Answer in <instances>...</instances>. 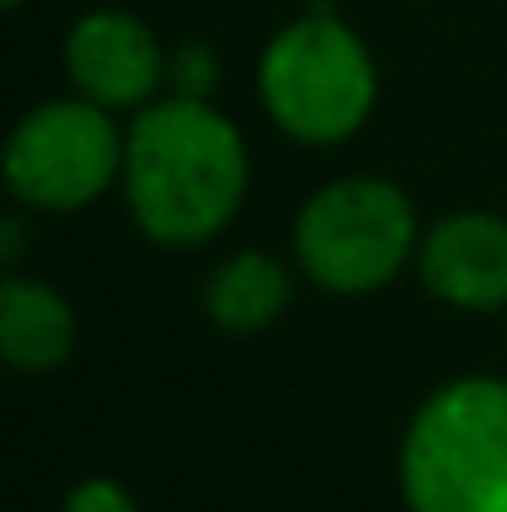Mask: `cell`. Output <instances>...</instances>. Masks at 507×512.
<instances>
[{
    "label": "cell",
    "mask_w": 507,
    "mask_h": 512,
    "mask_svg": "<svg viewBox=\"0 0 507 512\" xmlns=\"http://www.w3.org/2000/svg\"><path fill=\"white\" fill-rule=\"evenodd\" d=\"M75 348V314L70 304L40 284L10 274L0 289V353L20 373H50Z\"/></svg>",
    "instance_id": "cell-8"
},
{
    "label": "cell",
    "mask_w": 507,
    "mask_h": 512,
    "mask_svg": "<svg viewBox=\"0 0 507 512\" xmlns=\"http://www.w3.org/2000/svg\"><path fill=\"white\" fill-rule=\"evenodd\" d=\"M249 150L209 100L169 95L145 105L125 135V199L135 224L169 249L214 239L244 204Z\"/></svg>",
    "instance_id": "cell-1"
},
{
    "label": "cell",
    "mask_w": 507,
    "mask_h": 512,
    "mask_svg": "<svg viewBox=\"0 0 507 512\" xmlns=\"http://www.w3.org/2000/svg\"><path fill=\"white\" fill-rule=\"evenodd\" d=\"M408 512H507V378H453L398 448Z\"/></svg>",
    "instance_id": "cell-2"
},
{
    "label": "cell",
    "mask_w": 507,
    "mask_h": 512,
    "mask_svg": "<svg viewBox=\"0 0 507 512\" xmlns=\"http://www.w3.org/2000/svg\"><path fill=\"white\" fill-rule=\"evenodd\" d=\"M169 80H174V95L209 100L214 85H219V55H214V45H204V40H184L179 55L169 60Z\"/></svg>",
    "instance_id": "cell-10"
},
{
    "label": "cell",
    "mask_w": 507,
    "mask_h": 512,
    "mask_svg": "<svg viewBox=\"0 0 507 512\" xmlns=\"http://www.w3.org/2000/svg\"><path fill=\"white\" fill-rule=\"evenodd\" d=\"M289 304H294V279L264 249H239L204 279V314L229 334H259Z\"/></svg>",
    "instance_id": "cell-9"
},
{
    "label": "cell",
    "mask_w": 507,
    "mask_h": 512,
    "mask_svg": "<svg viewBox=\"0 0 507 512\" xmlns=\"http://www.w3.org/2000/svg\"><path fill=\"white\" fill-rule=\"evenodd\" d=\"M418 279L453 309H507V219L483 209L443 214L418 239Z\"/></svg>",
    "instance_id": "cell-7"
},
{
    "label": "cell",
    "mask_w": 507,
    "mask_h": 512,
    "mask_svg": "<svg viewBox=\"0 0 507 512\" xmlns=\"http://www.w3.org/2000/svg\"><path fill=\"white\" fill-rule=\"evenodd\" d=\"M0 5H5V10H20V5H25V0H0Z\"/></svg>",
    "instance_id": "cell-13"
},
{
    "label": "cell",
    "mask_w": 507,
    "mask_h": 512,
    "mask_svg": "<svg viewBox=\"0 0 507 512\" xmlns=\"http://www.w3.org/2000/svg\"><path fill=\"white\" fill-rule=\"evenodd\" d=\"M60 512H140V503L120 483H110V478H85V483H75L65 493V508Z\"/></svg>",
    "instance_id": "cell-11"
},
{
    "label": "cell",
    "mask_w": 507,
    "mask_h": 512,
    "mask_svg": "<svg viewBox=\"0 0 507 512\" xmlns=\"http://www.w3.org/2000/svg\"><path fill=\"white\" fill-rule=\"evenodd\" d=\"M259 95L284 135L304 145H338L368 125L378 100V70L368 45L334 10L314 5L264 45Z\"/></svg>",
    "instance_id": "cell-3"
},
{
    "label": "cell",
    "mask_w": 507,
    "mask_h": 512,
    "mask_svg": "<svg viewBox=\"0 0 507 512\" xmlns=\"http://www.w3.org/2000/svg\"><path fill=\"white\" fill-rule=\"evenodd\" d=\"M418 214L388 179H334L294 219V259L329 294L383 289L418 254Z\"/></svg>",
    "instance_id": "cell-4"
},
{
    "label": "cell",
    "mask_w": 507,
    "mask_h": 512,
    "mask_svg": "<svg viewBox=\"0 0 507 512\" xmlns=\"http://www.w3.org/2000/svg\"><path fill=\"white\" fill-rule=\"evenodd\" d=\"M20 249H25V224L10 214V219H0V264L15 269L20 264Z\"/></svg>",
    "instance_id": "cell-12"
},
{
    "label": "cell",
    "mask_w": 507,
    "mask_h": 512,
    "mask_svg": "<svg viewBox=\"0 0 507 512\" xmlns=\"http://www.w3.org/2000/svg\"><path fill=\"white\" fill-rule=\"evenodd\" d=\"M65 75L105 110H145L169 75L160 35L130 10H90L65 35Z\"/></svg>",
    "instance_id": "cell-6"
},
{
    "label": "cell",
    "mask_w": 507,
    "mask_h": 512,
    "mask_svg": "<svg viewBox=\"0 0 507 512\" xmlns=\"http://www.w3.org/2000/svg\"><path fill=\"white\" fill-rule=\"evenodd\" d=\"M115 174H125V140L95 100H45L5 145V184L30 209L65 214L95 204Z\"/></svg>",
    "instance_id": "cell-5"
}]
</instances>
